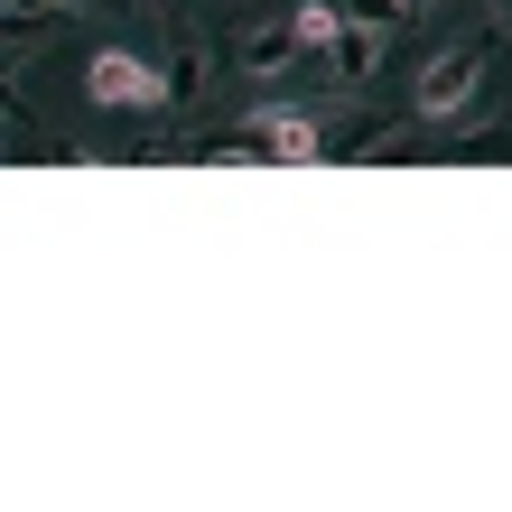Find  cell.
Segmentation results:
<instances>
[{
	"label": "cell",
	"instance_id": "cell-11",
	"mask_svg": "<svg viewBox=\"0 0 512 512\" xmlns=\"http://www.w3.org/2000/svg\"><path fill=\"white\" fill-rule=\"evenodd\" d=\"M503 10H512V0H503Z\"/></svg>",
	"mask_w": 512,
	"mask_h": 512
},
{
	"label": "cell",
	"instance_id": "cell-10",
	"mask_svg": "<svg viewBox=\"0 0 512 512\" xmlns=\"http://www.w3.org/2000/svg\"><path fill=\"white\" fill-rule=\"evenodd\" d=\"M75 10H122V0H75Z\"/></svg>",
	"mask_w": 512,
	"mask_h": 512
},
{
	"label": "cell",
	"instance_id": "cell-7",
	"mask_svg": "<svg viewBox=\"0 0 512 512\" xmlns=\"http://www.w3.org/2000/svg\"><path fill=\"white\" fill-rule=\"evenodd\" d=\"M336 19H345V0H298V10H289V28H298V56L336 38Z\"/></svg>",
	"mask_w": 512,
	"mask_h": 512
},
{
	"label": "cell",
	"instance_id": "cell-6",
	"mask_svg": "<svg viewBox=\"0 0 512 512\" xmlns=\"http://www.w3.org/2000/svg\"><path fill=\"white\" fill-rule=\"evenodd\" d=\"M159 84H168V112L205 94V38H196V28H177V47H168V66H159Z\"/></svg>",
	"mask_w": 512,
	"mask_h": 512
},
{
	"label": "cell",
	"instance_id": "cell-4",
	"mask_svg": "<svg viewBox=\"0 0 512 512\" xmlns=\"http://www.w3.org/2000/svg\"><path fill=\"white\" fill-rule=\"evenodd\" d=\"M252 140L270 149V159H326V122L317 112H261Z\"/></svg>",
	"mask_w": 512,
	"mask_h": 512
},
{
	"label": "cell",
	"instance_id": "cell-3",
	"mask_svg": "<svg viewBox=\"0 0 512 512\" xmlns=\"http://www.w3.org/2000/svg\"><path fill=\"white\" fill-rule=\"evenodd\" d=\"M233 66H243V75H289V66H298V28H289V10L252 19L243 38H233Z\"/></svg>",
	"mask_w": 512,
	"mask_h": 512
},
{
	"label": "cell",
	"instance_id": "cell-2",
	"mask_svg": "<svg viewBox=\"0 0 512 512\" xmlns=\"http://www.w3.org/2000/svg\"><path fill=\"white\" fill-rule=\"evenodd\" d=\"M84 94H94V103H112V112H168L159 66H149V56H131V47H103L94 66H84Z\"/></svg>",
	"mask_w": 512,
	"mask_h": 512
},
{
	"label": "cell",
	"instance_id": "cell-5",
	"mask_svg": "<svg viewBox=\"0 0 512 512\" xmlns=\"http://www.w3.org/2000/svg\"><path fill=\"white\" fill-rule=\"evenodd\" d=\"M326 56H336V84H364L382 66V19H336V38H326Z\"/></svg>",
	"mask_w": 512,
	"mask_h": 512
},
{
	"label": "cell",
	"instance_id": "cell-9",
	"mask_svg": "<svg viewBox=\"0 0 512 512\" xmlns=\"http://www.w3.org/2000/svg\"><path fill=\"white\" fill-rule=\"evenodd\" d=\"M0 122H10V131H19V122H28V103H19V94H10V75H0Z\"/></svg>",
	"mask_w": 512,
	"mask_h": 512
},
{
	"label": "cell",
	"instance_id": "cell-8",
	"mask_svg": "<svg viewBox=\"0 0 512 512\" xmlns=\"http://www.w3.org/2000/svg\"><path fill=\"white\" fill-rule=\"evenodd\" d=\"M38 38H47V10H19V0H10V10H0V56H19Z\"/></svg>",
	"mask_w": 512,
	"mask_h": 512
},
{
	"label": "cell",
	"instance_id": "cell-1",
	"mask_svg": "<svg viewBox=\"0 0 512 512\" xmlns=\"http://www.w3.org/2000/svg\"><path fill=\"white\" fill-rule=\"evenodd\" d=\"M485 66H494V28L438 47L429 66H419V84H410V122H457V112L475 103V84H485Z\"/></svg>",
	"mask_w": 512,
	"mask_h": 512
}]
</instances>
